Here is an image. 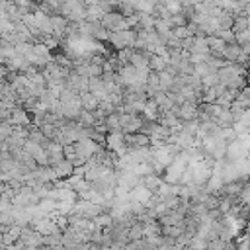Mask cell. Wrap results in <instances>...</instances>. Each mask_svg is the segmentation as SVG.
I'll list each match as a JSON object with an SVG mask.
<instances>
[{"label":"cell","instance_id":"obj_4","mask_svg":"<svg viewBox=\"0 0 250 250\" xmlns=\"http://www.w3.org/2000/svg\"><path fill=\"white\" fill-rule=\"evenodd\" d=\"M74 150H76V158H78V164H86L96 152H98V143L94 139H82L78 143H74Z\"/></svg>","mask_w":250,"mask_h":250},{"label":"cell","instance_id":"obj_15","mask_svg":"<svg viewBox=\"0 0 250 250\" xmlns=\"http://www.w3.org/2000/svg\"><path fill=\"white\" fill-rule=\"evenodd\" d=\"M238 2H240L242 6H246V4H250V0H238Z\"/></svg>","mask_w":250,"mask_h":250},{"label":"cell","instance_id":"obj_10","mask_svg":"<svg viewBox=\"0 0 250 250\" xmlns=\"http://www.w3.org/2000/svg\"><path fill=\"white\" fill-rule=\"evenodd\" d=\"M158 78H160V92H170L174 88V80H176V74L174 72H158Z\"/></svg>","mask_w":250,"mask_h":250},{"label":"cell","instance_id":"obj_1","mask_svg":"<svg viewBox=\"0 0 250 250\" xmlns=\"http://www.w3.org/2000/svg\"><path fill=\"white\" fill-rule=\"evenodd\" d=\"M107 41L117 49H135V41H137V31L135 29H123V31H115L109 33Z\"/></svg>","mask_w":250,"mask_h":250},{"label":"cell","instance_id":"obj_3","mask_svg":"<svg viewBox=\"0 0 250 250\" xmlns=\"http://www.w3.org/2000/svg\"><path fill=\"white\" fill-rule=\"evenodd\" d=\"M61 16H64L68 21H86V6L80 0H66L62 4V12Z\"/></svg>","mask_w":250,"mask_h":250},{"label":"cell","instance_id":"obj_12","mask_svg":"<svg viewBox=\"0 0 250 250\" xmlns=\"http://www.w3.org/2000/svg\"><path fill=\"white\" fill-rule=\"evenodd\" d=\"M248 27H250V20H248L244 14L234 16V25H232V31H234V33H240V31H244V29H248Z\"/></svg>","mask_w":250,"mask_h":250},{"label":"cell","instance_id":"obj_14","mask_svg":"<svg viewBox=\"0 0 250 250\" xmlns=\"http://www.w3.org/2000/svg\"><path fill=\"white\" fill-rule=\"evenodd\" d=\"M143 186H145L146 189L154 191V189H158V186H160V180H158L154 174H148V176H145V180H143Z\"/></svg>","mask_w":250,"mask_h":250},{"label":"cell","instance_id":"obj_11","mask_svg":"<svg viewBox=\"0 0 250 250\" xmlns=\"http://www.w3.org/2000/svg\"><path fill=\"white\" fill-rule=\"evenodd\" d=\"M148 68L152 72H164L168 68V61L166 57H160V55H152L150 57V62H148Z\"/></svg>","mask_w":250,"mask_h":250},{"label":"cell","instance_id":"obj_16","mask_svg":"<svg viewBox=\"0 0 250 250\" xmlns=\"http://www.w3.org/2000/svg\"><path fill=\"white\" fill-rule=\"evenodd\" d=\"M61 2H62V4H64V2H66V0H61Z\"/></svg>","mask_w":250,"mask_h":250},{"label":"cell","instance_id":"obj_8","mask_svg":"<svg viewBox=\"0 0 250 250\" xmlns=\"http://www.w3.org/2000/svg\"><path fill=\"white\" fill-rule=\"evenodd\" d=\"M207 45H209L211 55L223 59V51H225V47H227L229 43H225V41H223L221 37H217V35H207Z\"/></svg>","mask_w":250,"mask_h":250},{"label":"cell","instance_id":"obj_6","mask_svg":"<svg viewBox=\"0 0 250 250\" xmlns=\"http://www.w3.org/2000/svg\"><path fill=\"white\" fill-rule=\"evenodd\" d=\"M186 162L182 158H174V162L166 168V182H178L184 178V172H186Z\"/></svg>","mask_w":250,"mask_h":250},{"label":"cell","instance_id":"obj_5","mask_svg":"<svg viewBox=\"0 0 250 250\" xmlns=\"http://www.w3.org/2000/svg\"><path fill=\"white\" fill-rule=\"evenodd\" d=\"M107 146H109V150L111 152H125V148H127V143H125V133H121V131H111L109 135H107Z\"/></svg>","mask_w":250,"mask_h":250},{"label":"cell","instance_id":"obj_7","mask_svg":"<svg viewBox=\"0 0 250 250\" xmlns=\"http://www.w3.org/2000/svg\"><path fill=\"white\" fill-rule=\"evenodd\" d=\"M51 168H53V172H55V178H66V176L74 174V164H72L70 160H66V158H62L61 162L53 164Z\"/></svg>","mask_w":250,"mask_h":250},{"label":"cell","instance_id":"obj_13","mask_svg":"<svg viewBox=\"0 0 250 250\" xmlns=\"http://www.w3.org/2000/svg\"><path fill=\"white\" fill-rule=\"evenodd\" d=\"M201 84H203V90H209V88L219 86V84H221V80H219V72H209L207 76L201 78Z\"/></svg>","mask_w":250,"mask_h":250},{"label":"cell","instance_id":"obj_9","mask_svg":"<svg viewBox=\"0 0 250 250\" xmlns=\"http://www.w3.org/2000/svg\"><path fill=\"white\" fill-rule=\"evenodd\" d=\"M10 121L12 123H16L18 127H25V125H29V115H27V109H12V113H10Z\"/></svg>","mask_w":250,"mask_h":250},{"label":"cell","instance_id":"obj_2","mask_svg":"<svg viewBox=\"0 0 250 250\" xmlns=\"http://www.w3.org/2000/svg\"><path fill=\"white\" fill-rule=\"evenodd\" d=\"M100 23L104 25V29H105L107 33H115V31L129 29L125 16H123L121 12H117V10H113V12H109V14H104V18L100 20Z\"/></svg>","mask_w":250,"mask_h":250}]
</instances>
